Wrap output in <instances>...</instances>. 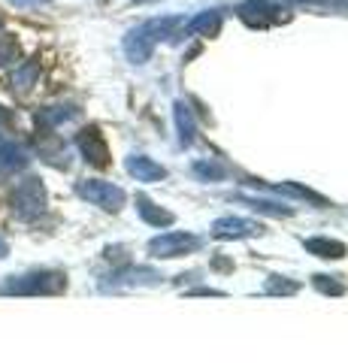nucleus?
Returning a JSON list of instances; mask_svg holds the SVG:
<instances>
[{
  "instance_id": "obj_13",
  "label": "nucleus",
  "mask_w": 348,
  "mask_h": 363,
  "mask_svg": "<svg viewBox=\"0 0 348 363\" xmlns=\"http://www.w3.org/2000/svg\"><path fill=\"white\" fill-rule=\"evenodd\" d=\"M176 128H179V136H182V143L191 145L194 143V116H191V109L185 104H176Z\"/></svg>"
},
{
  "instance_id": "obj_10",
  "label": "nucleus",
  "mask_w": 348,
  "mask_h": 363,
  "mask_svg": "<svg viewBox=\"0 0 348 363\" xmlns=\"http://www.w3.org/2000/svg\"><path fill=\"white\" fill-rule=\"evenodd\" d=\"M28 161H30V155L21 149L18 143H13V140H0V169L13 173V169L28 167Z\"/></svg>"
},
{
  "instance_id": "obj_17",
  "label": "nucleus",
  "mask_w": 348,
  "mask_h": 363,
  "mask_svg": "<svg viewBox=\"0 0 348 363\" xmlns=\"http://www.w3.org/2000/svg\"><path fill=\"white\" fill-rule=\"evenodd\" d=\"M194 173L197 176H203V179H221L228 169H224L221 164H215V161H197L194 164Z\"/></svg>"
},
{
  "instance_id": "obj_7",
  "label": "nucleus",
  "mask_w": 348,
  "mask_h": 363,
  "mask_svg": "<svg viewBox=\"0 0 348 363\" xmlns=\"http://www.w3.org/2000/svg\"><path fill=\"white\" fill-rule=\"evenodd\" d=\"M240 18L252 28H264V25H269V21L279 18V6L269 4V0H245V4L240 6Z\"/></svg>"
},
{
  "instance_id": "obj_24",
  "label": "nucleus",
  "mask_w": 348,
  "mask_h": 363,
  "mask_svg": "<svg viewBox=\"0 0 348 363\" xmlns=\"http://www.w3.org/2000/svg\"><path fill=\"white\" fill-rule=\"evenodd\" d=\"M0 121H4V109H0Z\"/></svg>"
},
{
  "instance_id": "obj_1",
  "label": "nucleus",
  "mask_w": 348,
  "mask_h": 363,
  "mask_svg": "<svg viewBox=\"0 0 348 363\" xmlns=\"http://www.w3.org/2000/svg\"><path fill=\"white\" fill-rule=\"evenodd\" d=\"M67 288V276L55 269H33L21 276H9L0 285V297H46V294H61Z\"/></svg>"
},
{
  "instance_id": "obj_4",
  "label": "nucleus",
  "mask_w": 348,
  "mask_h": 363,
  "mask_svg": "<svg viewBox=\"0 0 348 363\" xmlns=\"http://www.w3.org/2000/svg\"><path fill=\"white\" fill-rule=\"evenodd\" d=\"M191 248H200V240L191 233H167V236H158V240L149 242V252L155 257H179L191 252Z\"/></svg>"
},
{
  "instance_id": "obj_12",
  "label": "nucleus",
  "mask_w": 348,
  "mask_h": 363,
  "mask_svg": "<svg viewBox=\"0 0 348 363\" xmlns=\"http://www.w3.org/2000/svg\"><path fill=\"white\" fill-rule=\"evenodd\" d=\"M37 76H40V64L37 61H25L18 67V70L13 73V88L16 91H30L33 82H37Z\"/></svg>"
},
{
  "instance_id": "obj_21",
  "label": "nucleus",
  "mask_w": 348,
  "mask_h": 363,
  "mask_svg": "<svg viewBox=\"0 0 348 363\" xmlns=\"http://www.w3.org/2000/svg\"><path fill=\"white\" fill-rule=\"evenodd\" d=\"M0 257H6V242L0 240Z\"/></svg>"
},
{
  "instance_id": "obj_23",
  "label": "nucleus",
  "mask_w": 348,
  "mask_h": 363,
  "mask_svg": "<svg viewBox=\"0 0 348 363\" xmlns=\"http://www.w3.org/2000/svg\"><path fill=\"white\" fill-rule=\"evenodd\" d=\"M140 4H152V0H140Z\"/></svg>"
},
{
  "instance_id": "obj_5",
  "label": "nucleus",
  "mask_w": 348,
  "mask_h": 363,
  "mask_svg": "<svg viewBox=\"0 0 348 363\" xmlns=\"http://www.w3.org/2000/svg\"><path fill=\"white\" fill-rule=\"evenodd\" d=\"M76 145H79V152L88 164L103 167L109 161V149H106V143H103V136H100L97 128H85L82 133H76Z\"/></svg>"
},
{
  "instance_id": "obj_9",
  "label": "nucleus",
  "mask_w": 348,
  "mask_h": 363,
  "mask_svg": "<svg viewBox=\"0 0 348 363\" xmlns=\"http://www.w3.org/2000/svg\"><path fill=\"white\" fill-rule=\"evenodd\" d=\"M128 173L137 176V182H158V179L167 176V169L161 164H155L152 157L133 155V157H128Z\"/></svg>"
},
{
  "instance_id": "obj_16",
  "label": "nucleus",
  "mask_w": 348,
  "mask_h": 363,
  "mask_svg": "<svg viewBox=\"0 0 348 363\" xmlns=\"http://www.w3.org/2000/svg\"><path fill=\"white\" fill-rule=\"evenodd\" d=\"M73 116H76V109H70V106H49V109H43L37 118L43 124H61V121H70Z\"/></svg>"
},
{
  "instance_id": "obj_11",
  "label": "nucleus",
  "mask_w": 348,
  "mask_h": 363,
  "mask_svg": "<svg viewBox=\"0 0 348 363\" xmlns=\"http://www.w3.org/2000/svg\"><path fill=\"white\" fill-rule=\"evenodd\" d=\"M218 28H221V16L215 13V9L194 16V18H191L188 25H185L188 33H200V37H212V33H218Z\"/></svg>"
},
{
  "instance_id": "obj_3",
  "label": "nucleus",
  "mask_w": 348,
  "mask_h": 363,
  "mask_svg": "<svg viewBox=\"0 0 348 363\" xmlns=\"http://www.w3.org/2000/svg\"><path fill=\"white\" fill-rule=\"evenodd\" d=\"M76 194L82 200L94 203V206H103L109 212H116L125 206V191L118 185H112V182H100V179H88V182H79L76 185Z\"/></svg>"
},
{
  "instance_id": "obj_19",
  "label": "nucleus",
  "mask_w": 348,
  "mask_h": 363,
  "mask_svg": "<svg viewBox=\"0 0 348 363\" xmlns=\"http://www.w3.org/2000/svg\"><path fill=\"white\" fill-rule=\"evenodd\" d=\"M315 288H321L324 294H342L345 285H336V281H324V276H315Z\"/></svg>"
},
{
  "instance_id": "obj_15",
  "label": "nucleus",
  "mask_w": 348,
  "mask_h": 363,
  "mask_svg": "<svg viewBox=\"0 0 348 363\" xmlns=\"http://www.w3.org/2000/svg\"><path fill=\"white\" fill-rule=\"evenodd\" d=\"M306 252L318 255V257H342L345 255V245L342 242H333V240H309L306 242Z\"/></svg>"
},
{
  "instance_id": "obj_20",
  "label": "nucleus",
  "mask_w": 348,
  "mask_h": 363,
  "mask_svg": "<svg viewBox=\"0 0 348 363\" xmlns=\"http://www.w3.org/2000/svg\"><path fill=\"white\" fill-rule=\"evenodd\" d=\"M13 6L18 9H30V6H40V4H49V0H9Z\"/></svg>"
},
{
  "instance_id": "obj_14",
  "label": "nucleus",
  "mask_w": 348,
  "mask_h": 363,
  "mask_svg": "<svg viewBox=\"0 0 348 363\" xmlns=\"http://www.w3.org/2000/svg\"><path fill=\"white\" fill-rule=\"evenodd\" d=\"M137 209L149 224H158V227L161 224H173V215L164 212V209H155V203L149 197H137Z\"/></svg>"
},
{
  "instance_id": "obj_8",
  "label": "nucleus",
  "mask_w": 348,
  "mask_h": 363,
  "mask_svg": "<svg viewBox=\"0 0 348 363\" xmlns=\"http://www.w3.org/2000/svg\"><path fill=\"white\" fill-rule=\"evenodd\" d=\"M261 233V224L245 221V218H221L215 221V236L218 240H242V236Z\"/></svg>"
},
{
  "instance_id": "obj_2",
  "label": "nucleus",
  "mask_w": 348,
  "mask_h": 363,
  "mask_svg": "<svg viewBox=\"0 0 348 363\" xmlns=\"http://www.w3.org/2000/svg\"><path fill=\"white\" fill-rule=\"evenodd\" d=\"M13 209L18 218H25V221H33L46 212V188H43L40 179L30 176L25 182H18L13 191Z\"/></svg>"
},
{
  "instance_id": "obj_22",
  "label": "nucleus",
  "mask_w": 348,
  "mask_h": 363,
  "mask_svg": "<svg viewBox=\"0 0 348 363\" xmlns=\"http://www.w3.org/2000/svg\"><path fill=\"white\" fill-rule=\"evenodd\" d=\"M0 37H4V21H0Z\"/></svg>"
},
{
  "instance_id": "obj_6",
  "label": "nucleus",
  "mask_w": 348,
  "mask_h": 363,
  "mask_svg": "<svg viewBox=\"0 0 348 363\" xmlns=\"http://www.w3.org/2000/svg\"><path fill=\"white\" fill-rule=\"evenodd\" d=\"M152 52H155V40H152V33H149V28H145V25L133 28L125 37V55L133 64H145L152 58Z\"/></svg>"
},
{
  "instance_id": "obj_18",
  "label": "nucleus",
  "mask_w": 348,
  "mask_h": 363,
  "mask_svg": "<svg viewBox=\"0 0 348 363\" xmlns=\"http://www.w3.org/2000/svg\"><path fill=\"white\" fill-rule=\"evenodd\" d=\"M18 61V43L16 40H4L0 43V67H13Z\"/></svg>"
}]
</instances>
